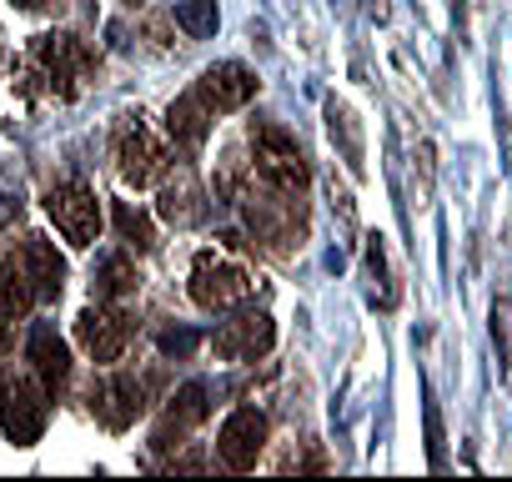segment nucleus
I'll use <instances>...</instances> for the list:
<instances>
[{
    "label": "nucleus",
    "instance_id": "4468645a",
    "mask_svg": "<svg viewBox=\"0 0 512 482\" xmlns=\"http://www.w3.org/2000/svg\"><path fill=\"white\" fill-rule=\"evenodd\" d=\"M21 267H26V277H31V287H36L41 302H56V297L66 292V257L51 247L46 236H26Z\"/></svg>",
    "mask_w": 512,
    "mask_h": 482
},
{
    "label": "nucleus",
    "instance_id": "f257e3e1",
    "mask_svg": "<svg viewBox=\"0 0 512 482\" xmlns=\"http://www.w3.org/2000/svg\"><path fill=\"white\" fill-rule=\"evenodd\" d=\"M251 156H256V161H251L256 176H262L272 191L302 196V191L312 186V166H307L297 136L282 131V126H272V121H256V126H251Z\"/></svg>",
    "mask_w": 512,
    "mask_h": 482
},
{
    "label": "nucleus",
    "instance_id": "f3484780",
    "mask_svg": "<svg viewBox=\"0 0 512 482\" xmlns=\"http://www.w3.org/2000/svg\"><path fill=\"white\" fill-rule=\"evenodd\" d=\"M327 131H332V141L342 146V161L352 166V176H362L367 171V151H362V131H357V116L347 111V106H327Z\"/></svg>",
    "mask_w": 512,
    "mask_h": 482
},
{
    "label": "nucleus",
    "instance_id": "2eb2a0df",
    "mask_svg": "<svg viewBox=\"0 0 512 482\" xmlns=\"http://www.w3.org/2000/svg\"><path fill=\"white\" fill-rule=\"evenodd\" d=\"M26 357H31V367H36L41 387H46L51 397H61V387L71 382V352H66V342H61L51 327H36V332H31Z\"/></svg>",
    "mask_w": 512,
    "mask_h": 482
},
{
    "label": "nucleus",
    "instance_id": "423d86ee",
    "mask_svg": "<svg viewBox=\"0 0 512 482\" xmlns=\"http://www.w3.org/2000/svg\"><path fill=\"white\" fill-rule=\"evenodd\" d=\"M262 447H267V417L256 407H236L216 432V452L231 472H251L256 457H262Z\"/></svg>",
    "mask_w": 512,
    "mask_h": 482
},
{
    "label": "nucleus",
    "instance_id": "20e7f679",
    "mask_svg": "<svg viewBox=\"0 0 512 482\" xmlns=\"http://www.w3.org/2000/svg\"><path fill=\"white\" fill-rule=\"evenodd\" d=\"M191 302L206 312H236L251 302V277L231 262H221L216 252H201L191 267Z\"/></svg>",
    "mask_w": 512,
    "mask_h": 482
},
{
    "label": "nucleus",
    "instance_id": "4be33fe9",
    "mask_svg": "<svg viewBox=\"0 0 512 482\" xmlns=\"http://www.w3.org/2000/svg\"><path fill=\"white\" fill-rule=\"evenodd\" d=\"M191 347H196V332H166V337H161V352H166V357H186Z\"/></svg>",
    "mask_w": 512,
    "mask_h": 482
},
{
    "label": "nucleus",
    "instance_id": "6e6552de",
    "mask_svg": "<svg viewBox=\"0 0 512 482\" xmlns=\"http://www.w3.org/2000/svg\"><path fill=\"white\" fill-rule=\"evenodd\" d=\"M131 332H136V322H131L121 307H86V312L76 317V337H81V347H86L96 362H116V357L126 352Z\"/></svg>",
    "mask_w": 512,
    "mask_h": 482
},
{
    "label": "nucleus",
    "instance_id": "6ab92c4d",
    "mask_svg": "<svg viewBox=\"0 0 512 482\" xmlns=\"http://www.w3.org/2000/svg\"><path fill=\"white\" fill-rule=\"evenodd\" d=\"M96 297L101 302H116V297H126V292H136V267H131V257H106L101 267H96Z\"/></svg>",
    "mask_w": 512,
    "mask_h": 482
},
{
    "label": "nucleus",
    "instance_id": "f03ea898",
    "mask_svg": "<svg viewBox=\"0 0 512 482\" xmlns=\"http://www.w3.org/2000/svg\"><path fill=\"white\" fill-rule=\"evenodd\" d=\"M51 417V392L41 387V377H21L16 367H0V427L16 447H31L46 432Z\"/></svg>",
    "mask_w": 512,
    "mask_h": 482
},
{
    "label": "nucleus",
    "instance_id": "39448f33",
    "mask_svg": "<svg viewBox=\"0 0 512 482\" xmlns=\"http://www.w3.org/2000/svg\"><path fill=\"white\" fill-rule=\"evenodd\" d=\"M46 211L56 221V231L71 241V247H91V241L101 236V201L86 181H61L51 186L46 196Z\"/></svg>",
    "mask_w": 512,
    "mask_h": 482
},
{
    "label": "nucleus",
    "instance_id": "393cba45",
    "mask_svg": "<svg viewBox=\"0 0 512 482\" xmlns=\"http://www.w3.org/2000/svg\"><path fill=\"white\" fill-rule=\"evenodd\" d=\"M11 347V332H6V317H0V352H6Z\"/></svg>",
    "mask_w": 512,
    "mask_h": 482
},
{
    "label": "nucleus",
    "instance_id": "9d476101",
    "mask_svg": "<svg viewBox=\"0 0 512 482\" xmlns=\"http://www.w3.org/2000/svg\"><path fill=\"white\" fill-rule=\"evenodd\" d=\"M36 61L46 66V76H51V86L61 91V96H76V81H81V71L91 66V51L76 41V36H41L36 41Z\"/></svg>",
    "mask_w": 512,
    "mask_h": 482
},
{
    "label": "nucleus",
    "instance_id": "412c9836",
    "mask_svg": "<svg viewBox=\"0 0 512 482\" xmlns=\"http://www.w3.org/2000/svg\"><path fill=\"white\" fill-rule=\"evenodd\" d=\"M111 216H116V231L131 241L136 252H151V247H156V231H151V221H146V216H141L131 201H116V211H111Z\"/></svg>",
    "mask_w": 512,
    "mask_h": 482
},
{
    "label": "nucleus",
    "instance_id": "1a4fd4ad",
    "mask_svg": "<svg viewBox=\"0 0 512 482\" xmlns=\"http://www.w3.org/2000/svg\"><path fill=\"white\" fill-rule=\"evenodd\" d=\"M91 407H96V417H101L111 432H126V427L146 412V382L131 377V372H111L106 382L91 387Z\"/></svg>",
    "mask_w": 512,
    "mask_h": 482
},
{
    "label": "nucleus",
    "instance_id": "dca6fc26",
    "mask_svg": "<svg viewBox=\"0 0 512 482\" xmlns=\"http://www.w3.org/2000/svg\"><path fill=\"white\" fill-rule=\"evenodd\" d=\"M211 116H216V111H211V106H206V101L191 91V96L171 101V111H166V131H171V136H176L186 151H196V146L211 136Z\"/></svg>",
    "mask_w": 512,
    "mask_h": 482
},
{
    "label": "nucleus",
    "instance_id": "9b49d317",
    "mask_svg": "<svg viewBox=\"0 0 512 482\" xmlns=\"http://www.w3.org/2000/svg\"><path fill=\"white\" fill-rule=\"evenodd\" d=\"M196 96H201L211 111H241V106L256 96V76H251L241 61H221V66H211V71L196 81Z\"/></svg>",
    "mask_w": 512,
    "mask_h": 482
},
{
    "label": "nucleus",
    "instance_id": "aec40b11",
    "mask_svg": "<svg viewBox=\"0 0 512 482\" xmlns=\"http://www.w3.org/2000/svg\"><path fill=\"white\" fill-rule=\"evenodd\" d=\"M216 0H181L176 6V26L191 36V41H206V36H216Z\"/></svg>",
    "mask_w": 512,
    "mask_h": 482
},
{
    "label": "nucleus",
    "instance_id": "5701e85b",
    "mask_svg": "<svg viewBox=\"0 0 512 482\" xmlns=\"http://www.w3.org/2000/svg\"><path fill=\"white\" fill-rule=\"evenodd\" d=\"M427 452H432V467H442V422H437V407H427Z\"/></svg>",
    "mask_w": 512,
    "mask_h": 482
},
{
    "label": "nucleus",
    "instance_id": "b1692460",
    "mask_svg": "<svg viewBox=\"0 0 512 482\" xmlns=\"http://www.w3.org/2000/svg\"><path fill=\"white\" fill-rule=\"evenodd\" d=\"M21 11H46V6H56V0H16Z\"/></svg>",
    "mask_w": 512,
    "mask_h": 482
},
{
    "label": "nucleus",
    "instance_id": "7ed1b4c3",
    "mask_svg": "<svg viewBox=\"0 0 512 482\" xmlns=\"http://www.w3.org/2000/svg\"><path fill=\"white\" fill-rule=\"evenodd\" d=\"M166 166H171V156H166V146L156 141V131L151 126H141V116L131 121H121L116 126V171H121V181L126 186H156L161 176H166Z\"/></svg>",
    "mask_w": 512,
    "mask_h": 482
},
{
    "label": "nucleus",
    "instance_id": "0eeeda50",
    "mask_svg": "<svg viewBox=\"0 0 512 482\" xmlns=\"http://www.w3.org/2000/svg\"><path fill=\"white\" fill-rule=\"evenodd\" d=\"M272 342H277V322L267 312H236L211 337L216 357H226V362H251V357H262Z\"/></svg>",
    "mask_w": 512,
    "mask_h": 482
},
{
    "label": "nucleus",
    "instance_id": "a878e982",
    "mask_svg": "<svg viewBox=\"0 0 512 482\" xmlns=\"http://www.w3.org/2000/svg\"><path fill=\"white\" fill-rule=\"evenodd\" d=\"M126 6H136V0H126Z\"/></svg>",
    "mask_w": 512,
    "mask_h": 482
},
{
    "label": "nucleus",
    "instance_id": "a211bd4d",
    "mask_svg": "<svg viewBox=\"0 0 512 482\" xmlns=\"http://www.w3.org/2000/svg\"><path fill=\"white\" fill-rule=\"evenodd\" d=\"M31 302H36V287H31V277H26V267H16V262H0V317H26L31 312Z\"/></svg>",
    "mask_w": 512,
    "mask_h": 482
},
{
    "label": "nucleus",
    "instance_id": "ddd939ff",
    "mask_svg": "<svg viewBox=\"0 0 512 482\" xmlns=\"http://www.w3.org/2000/svg\"><path fill=\"white\" fill-rule=\"evenodd\" d=\"M206 211H211V206H206V191H201L196 171H191V166H176V176L161 181V216H166L171 226H201Z\"/></svg>",
    "mask_w": 512,
    "mask_h": 482
},
{
    "label": "nucleus",
    "instance_id": "f8f14e48",
    "mask_svg": "<svg viewBox=\"0 0 512 482\" xmlns=\"http://www.w3.org/2000/svg\"><path fill=\"white\" fill-rule=\"evenodd\" d=\"M206 412H211V387H206V382H186V387L171 397L166 422L156 427V447H161V452L181 447V437H186L196 422H206Z\"/></svg>",
    "mask_w": 512,
    "mask_h": 482
}]
</instances>
